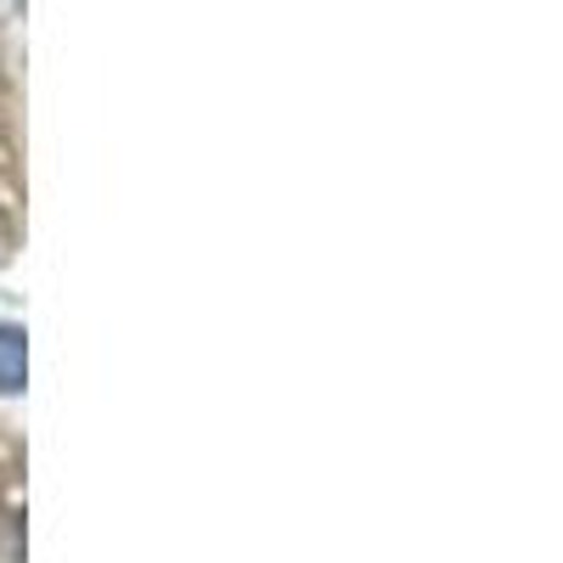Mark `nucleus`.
Returning <instances> with one entry per match:
<instances>
[{
	"label": "nucleus",
	"mask_w": 563,
	"mask_h": 563,
	"mask_svg": "<svg viewBox=\"0 0 563 563\" xmlns=\"http://www.w3.org/2000/svg\"><path fill=\"white\" fill-rule=\"evenodd\" d=\"M23 372H29V339H23V327L0 321V395H18L23 389Z\"/></svg>",
	"instance_id": "f257e3e1"
}]
</instances>
